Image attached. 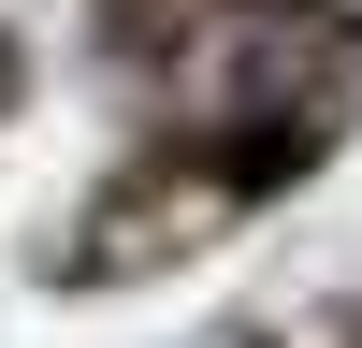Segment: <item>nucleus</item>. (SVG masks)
Returning <instances> with one entry per match:
<instances>
[]
</instances>
